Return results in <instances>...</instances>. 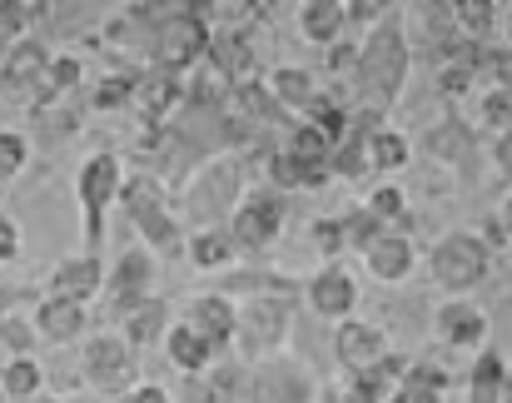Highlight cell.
Wrapping results in <instances>:
<instances>
[{
	"instance_id": "obj_20",
	"label": "cell",
	"mask_w": 512,
	"mask_h": 403,
	"mask_svg": "<svg viewBox=\"0 0 512 403\" xmlns=\"http://www.w3.org/2000/svg\"><path fill=\"white\" fill-rule=\"evenodd\" d=\"M30 324H35V339H45V344H70V339L85 334V324H90V304H75V299H55V294H45V299L35 304Z\"/></svg>"
},
{
	"instance_id": "obj_16",
	"label": "cell",
	"mask_w": 512,
	"mask_h": 403,
	"mask_svg": "<svg viewBox=\"0 0 512 403\" xmlns=\"http://www.w3.org/2000/svg\"><path fill=\"white\" fill-rule=\"evenodd\" d=\"M45 65H50V50L40 40H30V35L15 40L0 60V90L15 95V100H35V90L45 80Z\"/></svg>"
},
{
	"instance_id": "obj_46",
	"label": "cell",
	"mask_w": 512,
	"mask_h": 403,
	"mask_svg": "<svg viewBox=\"0 0 512 403\" xmlns=\"http://www.w3.org/2000/svg\"><path fill=\"white\" fill-rule=\"evenodd\" d=\"M493 165H498L503 180H512V125L498 130V140H493Z\"/></svg>"
},
{
	"instance_id": "obj_19",
	"label": "cell",
	"mask_w": 512,
	"mask_h": 403,
	"mask_svg": "<svg viewBox=\"0 0 512 403\" xmlns=\"http://www.w3.org/2000/svg\"><path fill=\"white\" fill-rule=\"evenodd\" d=\"M363 264H368V274H373L378 284H403V279L413 274V264H418V249H413L408 234L383 229V234L363 249Z\"/></svg>"
},
{
	"instance_id": "obj_9",
	"label": "cell",
	"mask_w": 512,
	"mask_h": 403,
	"mask_svg": "<svg viewBox=\"0 0 512 403\" xmlns=\"http://www.w3.org/2000/svg\"><path fill=\"white\" fill-rule=\"evenodd\" d=\"M80 374H85V384H90L95 394L120 399L125 389L140 384V354H135L120 334H95V339L85 344V354H80Z\"/></svg>"
},
{
	"instance_id": "obj_15",
	"label": "cell",
	"mask_w": 512,
	"mask_h": 403,
	"mask_svg": "<svg viewBox=\"0 0 512 403\" xmlns=\"http://www.w3.org/2000/svg\"><path fill=\"white\" fill-rule=\"evenodd\" d=\"M184 329H194L214 354H229L234 349V299H224V294H194L189 304H184V319H179Z\"/></svg>"
},
{
	"instance_id": "obj_35",
	"label": "cell",
	"mask_w": 512,
	"mask_h": 403,
	"mask_svg": "<svg viewBox=\"0 0 512 403\" xmlns=\"http://www.w3.org/2000/svg\"><path fill=\"white\" fill-rule=\"evenodd\" d=\"M284 150H289L294 160H304V165H329V150H334V140H329V135H324L314 120H294V130H289Z\"/></svg>"
},
{
	"instance_id": "obj_39",
	"label": "cell",
	"mask_w": 512,
	"mask_h": 403,
	"mask_svg": "<svg viewBox=\"0 0 512 403\" xmlns=\"http://www.w3.org/2000/svg\"><path fill=\"white\" fill-rule=\"evenodd\" d=\"M363 209H368V214H373V219L388 229L393 219H403V214H408V195H403L398 185H378V190L363 200Z\"/></svg>"
},
{
	"instance_id": "obj_42",
	"label": "cell",
	"mask_w": 512,
	"mask_h": 403,
	"mask_svg": "<svg viewBox=\"0 0 512 403\" xmlns=\"http://www.w3.org/2000/svg\"><path fill=\"white\" fill-rule=\"evenodd\" d=\"M314 244H319V254L334 264V259H343V234H339V219H314Z\"/></svg>"
},
{
	"instance_id": "obj_23",
	"label": "cell",
	"mask_w": 512,
	"mask_h": 403,
	"mask_svg": "<svg viewBox=\"0 0 512 403\" xmlns=\"http://www.w3.org/2000/svg\"><path fill=\"white\" fill-rule=\"evenodd\" d=\"M264 90H269L289 115H304V110L314 105V95H319V85H314V75H309L304 65H274V70L264 75Z\"/></svg>"
},
{
	"instance_id": "obj_25",
	"label": "cell",
	"mask_w": 512,
	"mask_h": 403,
	"mask_svg": "<svg viewBox=\"0 0 512 403\" xmlns=\"http://www.w3.org/2000/svg\"><path fill=\"white\" fill-rule=\"evenodd\" d=\"M184 254H189V264L194 269H204V274H224L229 264H234V239H229V229L219 224V229H194V234H184Z\"/></svg>"
},
{
	"instance_id": "obj_51",
	"label": "cell",
	"mask_w": 512,
	"mask_h": 403,
	"mask_svg": "<svg viewBox=\"0 0 512 403\" xmlns=\"http://www.w3.org/2000/svg\"><path fill=\"white\" fill-rule=\"evenodd\" d=\"M503 229H508V239H512V195L503 200Z\"/></svg>"
},
{
	"instance_id": "obj_11",
	"label": "cell",
	"mask_w": 512,
	"mask_h": 403,
	"mask_svg": "<svg viewBox=\"0 0 512 403\" xmlns=\"http://www.w3.org/2000/svg\"><path fill=\"white\" fill-rule=\"evenodd\" d=\"M244 394L249 403H309L314 379L289 359H259V369L244 379Z\"/></svg>"
},
{
	"instance_id": "obj_48",
	"label": "cell",
	"mask_w": 512,
	"mask_h": 403,
	"mask_svg": "<svg viewBox=\"0 0 512 403\" xmlns=\"http://www.w3.org/2000/svg\"><path fill=\"white\" fill-rule=\"evenodd\" d=\"M25 299H30V289H10V284H0V319L15 314V304H25Z\"/></svg>"
},
{
	"instance_id": "obj_22",
	"label": "cell",
	"mask_w": 512,
	"mask_h": 403,
	"mask_svg": "<svg viewBox=\"0 0 512 403\" xmlns=\"http://www.w3.org/2000/svg\"><path fill=\"white\" fill-rule=\"evenodd\" d=\"M229 100L244 110V125H274V130H294V115L264 90V80H244V85H234L229 90Z\"/></svg>"
},
{
	"instance_id": "obj_36",
	"label": "cell",
	"mask_w": 512,
	"mask_h": 403,
	"mask_svg": "<svg viewBox=\"0 0 512 403\" xmlns=\"http://www.w3.org/2000/svg\"><path fill=\"white\" fill-rule=\"evenodd\" d=\"M339 234H343V249H353V254H363L378 234H383V224L363 209V204H353V209H343L339 214Z\"/></svg>"
},
{
	"instance_id": "obj_38",
	"label": "cell",
	"mask_w": 512,
	"mask_h": 403,
	"mask_svg": "<svg viewBox=\"0 0 512 403\" xmlns=\"http://www.w3.org/2000/svg\"><path fill=\"white\" fill-rule=\"evenodd\" d=\"M135 80H140V75H105V80L95 85L90 105H95V110H125V105H135Z\"/></svg>"
},
{
	"instance_id": "obj_52",
	"label": "cell",
	"mask_w": 512,
	"mask_h": 403,
	"mask_svg": "<svg viewBox=\"0 0 512 403\" xmlns=\"http://www.w3.org/2000/svg\"><path fill=\"white\" fill-rule=\"evenodd\" d=\"M10 45H15V40H10V35L0 30V60H5V50H10Z\"/></svg>"
},
{
	"instance_id": "obj_4",
	"label": "cell",
	"mask_w": 512,
	"mask_h": 403,
	"mask_svg": "<svg viewBox=\"0 0 512 403\" xmlns=\"http://www.w3.org/2000/svg\"><path fill=\"white\" fill-rule=\"evenodd\" d=\"M120 185H125V160L110 150H95L80 175H75V195H80V219H85V254H100L105 244V219L120 204Z\"/></svg>"
},
{
	"instance_id": "obj_33",
	"label": "cell",
	"mask_w": 512,
	"mask_h": 403,
	"mask_svg": "<svg viewBox=\"0 0 512 403\" xmlns=\"http://www.w3.org/2000/svg\"><path fill=\"white\" fill-rule=\"evenodd\" d=\"M503 349H478L473 369H468V403H498V389H503Z\"/></svg>"
},
{
	"instance_id": "obj_17",
	"label": "cell",
	"mask_w": 512,
	"mask_h": 403,
	"mask_svg": "<svg viewBox=\"0 0 512 403\" xmlns=\"http://www.w3.org/2000/svg\"><path fill=\"white\" fill-rule=\"evenodd\" d=\"M388 354V334L368 319H343L334 329V359H339L343 374H358V369H373L378 359Z\"/></svg>"
},
{
	"instance_id": "obj_18",
	"label": "cell",
	"mask_w": 512,
	"mask_h": 403,
	"mask_svg": "<svg viewBox=\"0 0 512 403\" xmlns=\"http://www.w3.org/2000/svg\"><path fill=\"white\" fill-rule=\"evenodd\" d=\"M100 289H105V259H100V254H70V259H60L55 274H50V294H55V299L90 304V299H100Z\"/></svg>"
},
{
	"instance_id": "obj_45",
	"label": "cell",
	"mask_w": 512,
	"mask_h": 403,
	"mask_svg": "<svg viewBox=\"0 0 512 403\" xmlns=\"http://www.w3.org/2000/svg\"><path fill=\"white\" fill-rule=\"evenodd\" d=\"M115 403H174V399L165 384H135V389H125Z\"/></svg>"
},
{
	"instance_id": "obj_31",
	"label": "cell",
	"mask_w": 512,
	"mask_h": 403,
	"mask_svg": "<svg viewBox=\"0 0 512 403\" xmlns=\"http://www.w3.org/2000/svg\"><path fill=\"white\" fill-rule=\"evenodd\" d=\"M408 160H413V145H408L403 130L378 125V130L368 135V170H378V175H398Z\"/></svg>"
},
{
	"instance_id": "obj_3",
	"label": "cell",
	"mask_w": 512,
	"mask_h": 403,
	"mask_svg": "<svg viewBox=\"0 0 512 403\" xmlns=\"http://www.w3.org/2000/svg\"><path fill=\"white\" fill-rule=\"evenodd\" d=\"M120 209L130 214V224L140 229V239H145V249L160 259H179L184 254V229H179V219H174V204L165 195V185L150 175V170H140V175H125V185H120Z\"/></svg>"
},
{
	"instance_id": "obj_27",
	"label": "cell",
	"mask_w": 512,
	"mask_h": 403,
	"mask_svg": "<svg viewBox=\"0 0 512 403\" xmlns=\"http://www.w3.org/2000/svg\"><path fill=\"white\" fill-rule=\"evenodd\" d=\"M165 354H170V364L184 374V379H199V374L219 359V354H214V349H209V344H204L194 329H184L179 319L165 329Z\"/></svg>"
},
{
	"instance_id": "obj_30",
	"label": "cell",
	"mask_w": 512,
	"mask_h": 403,
	"mask_svg": "<svg viewBox=\"0 0 512 403\" xmlns=\"http://www.w3.org/2000/svg\"><path fill=\"white\" fill-rule=\"evenodd\" d=\"M453 25H458V35L468 40V45H493V35H498V5L493 0H458L453 5Z\"/></svg>"
},
{
	"instance_id": "obj_32",
	"label": "cell",
	"mask_w": 512,
	"mask_h": 403,
	"mask_svg": "<svg viewBox=\"0 0 512 403\" xmlns=\"http://www.w3.org/2000/svg\"><path fill=\"white\" fill-rule=\"evenodd\" d=\"M80 80H85V60H80V55H50L45 80H40V90H35V105L65 100L70 90H80Z\"/></svg>"
},
{
	"instance_id": "obj_14",
	"label": "cell",
	"mask_w": 512,
	"mask_h": 403,
	"mask_svg": "<svg viewBox=\"0 0 512 403\" xmlns=\"http://www.w3.org/2000/svg\"><path fill=\"white\" fill-rule=\"evenodd\" d=\"M433 334L443 349H488V314L473 299H443L433 314Z\"/></svg>"
},
{
	"instance_id": "obj_21",
	"label": "cell",
	"mask_w": 512,
	"mask_h": 403,
	"mask_svg": "<svg viewBox=\"0 0 512 403\" xmlns=\"http://www.w3.org/2000/svg\"><path fill=\"white\" fill-rule=\"evenodd\" d=\"M170 304L160 299V294H150L140 309H130L125 319H120V339L135 349V354H150L155 344H165V329H170Z\"/></svg>"
},
{
	"instance_id": "obj_28",
	"label": "cell",
	"mask_w": 512,
	"mask_h": 403,
	"mask_svg": "<svg viewBox=\"0 0 512 403\" xmlns=\"http://www.w3.org/2000/svg\"><path fill=\"white\" fill-rule=\"evenodd\" d=\"M348 30L343 20V0H304L299 5V35L314 45H339V35Z\"/></svg>"
},
{
	"instance_id": "obj_26",
	"label": "cell",
	"mask_w": 512,
	"mask_h": 403,
	"mask_svg": "<svg viewBox=\"0 0 512 403\" xmlns=\"http://www.w3.org/2000/svg\"><path fill=\"white\" fill-rule=\"evenodd\" d=\"M443 389H448V374L428 359H408V374L398 379V389L383 403H443Z\"/></svg>"
},
{
	"instance_id": "obj_40",
	"label": "cell",
	"mask_w": 512,
	"mask_h": 403,
	"mask_svg": "<svg viewBox=\"0 0 512 403\" xmlns=\"http://www.w3.org/2000/svg\"><path fill=\"white\" fill-rule=\"evenodd\" d=\"M30 160V140L20 130H0V185H10Z\"/></svg>"
},
{
	"instance_id": "obj_34",
	"label": "cell",
	"mask_w": 512,
	"mask_h": 403,
	"mask_svg": "<svg viewBox=\"0 0 512 403\" xmlns=\"http://www.w3.org/2000/svg\"><path fill=\"white\" fill-rule=\"evenodd\" d=\"M423 150L438 155V160H448V165H463V155H473V135H468L463 120H443V125H433L423 135Z\"/></svg>"
},
{
	"instance_id": "obj_5",
	"label": "cell",
	"mask_w": 512,
	"mask_h": 403,
	"mask_svg": "<svg viewBox=\"0 0 512 403\" xmlns=\"http://www.w3.org/2000/svg\"><path fill=\"white\" fill-rule=\"evenodd\" d=\"M488 269H493V249H488V239L473 234V229L443 234V239L433 244V254H428L433 284L448 289L453 299H468V289H478V284L488 279Z\"/></svg>"
},
{
	"instance_id": "obj_24",
	"label": "cell",
	"mask_w": 512,
	"mask_h": 403,
	"mask_svg": "<svg viewBox=\"0 0 512 403\" xmlns=\"http://www.w3.org/2000/svg\"><path fill=\"white\" fill-rule=\"evenodd\" d=\"M329 180H334L329 165H304V160H294L289 150H274V155H269V190H274V195L319 190V185H329Z\"/></svg>"
},
{
	"instance_id": "obj_44",
	"label": "cell",
	"mask_w": 512,
	"mask_h": 403,
	"mask_svg": "<svg viewBox=\"0 0 512 403\" xmlns=\"http://www.w3.org/2000/svg\"><path fill=\"white\" fill-rule=\"evenodd\" d=\"M383 10H388V5H378V0H348V5H343V20H348V25H353V20H358V25H378Z\"/></svg>"
},
{
	"instance_id": "obj_37",
	"label": "cell",
	"mask_w": 512,
	"mask_h": 403,
	"mask_svg": "<svg viewBox=\"0 0 512 403\" xmlns=\"http://www.w3.org/2000/svg\"><path fill=\"white\" fill-rule=\"evenodd\" d=\"M35 344H40V339H35V324H30L20 309L0 319V349H5L10 359H25V354H35Z\"/></svg>"
},
{
	"instance_id": "obj_53",
	"label": "cell",
	"mask_w": 512,
	"mask_h": 403,
	"mask_svg": "<svg viewBox=\"0 0 512 403\" xmlns=\"http://www.w3.org/2000/svg\"><path fill=\"white\" fill-rule=\"evenodd\" d=\"M0 403H5V399H0Z\"/></svg>"
},
{
	"instance_id": "obj_13",
	"label": "cell",
	"mask_w": 512,
	"mask_h": 403,
	"mask_svg": "<svg viewBox=\"0 0 512 403\" xmlns=\"http://www.w3.org/2000/svg\"><path fill=\"white\" fill-rule=\"evenodd\" d=\"M204 60H209V70L224 90H234L244 80H259V55H254V40L244 30H209Z\"/></svg>"
},
{
	"instance_id": "obj_6",
	"label": "cell",
	"mask_w": 512,
	"mask_h": 403,
	"mask_svg": "<svg viewBox=\"0 0 512 403\" xmlns=\"http://www.w3.org/2000/svg\"><path fill=\"white\" fill-rule=\"evenodd\" d=\"M204 50H209L204 5H184V10L160 15V25H155V35H150V60H155V70L184 80V70L204 65Z\"/></svg>"
},
{
	"instance_id": "obj_10",
	"label": "cell",
	"mask_w": 512,
	"mask_h": 403,
	"mask_svg": "<svg viewBox=\"0 0 512 403\" xmlns=\"http://www.w3.org/2000/svg\"><path fill=\"white\" fill-rule=\"evenodd\" d=\"M155 274H160V264H155V254H150L145 244L125 249V254L110 264V274H105V289H100V299H105V314H110V319H125L130 309H140V304L155 294Z\"/></svg>"
},
{
	"instance_id": "obj_7",
	"label": "cell",
	"mask_w": 512,
	"mask_h": 403,
	"mask_svg": "<svg viewBox=\"0 0 512 403\" xmlns=\"http://www.w3.org/2000/svg\"><path fill=\"white\" fill-rule=\"evenodd\" d=\"M284 219H289V200L274 195L269 185H259V190H244V200L234 204V214H229L224 229H229V239H234L239 254H264V249L279 244Z\"/></svg>"
},
{
	"instance_id": "obj_12",
	"label": "cell",
	"mask_w": 512,
	"mask_h": 403,
	"mask_svg": "<svg viewBox=\"0 0 512 403\" xmlns=\"http://www.w3.org/2000/svg\"><path fill=\"white\" fill-rule=\"evenodd\" d=\"M304 299H309V309L319 314V319H353V309H358V279H353V269L334 259V264H324L309 284H304Z\"/></svg>"
},
{
	"instance_id": "obj_49",
	"label": "cell",
	"mask_w": 512,
	"mask_h": 403,
	"mask_svg": "<svg viewBox=\"0 0 512 403\" xmlns=\"http://www.w3.org/2000/svg\"><path fill=\"white\" fill-rule=\"evenodd\" d=\"M498 403H512V364L503 369V389H498Z\"/></svg>"
},
{
	"instance_id": "obj_2",
	"label": "cell",
	"mask_w": 512,
	"mask_h": 403,
	"mask_svg": "<svg viewBox=\"0 0 512 403\" xmlns=\"http://www.w3.org/2000/svg\"><path fill=\"white\" fill-rule=\"evenodd\" d=\"M244 200V160L239 155H209L184 185H179V200L174 204V219L184 234L194 229H219L229 224L234 204Z\"/></svg>"
},
{
	"instance_id": "obj_8",
	"label": "cell",
	"mask_w": 512,
	"mask_h": 403,
	"mask_svg": "<svg viewBox=\"0 0 512 403\" xmlns=\"http://www.w3.org/2000/svg\"><path fill=\"white\" fill-rule=\"evenodd\" d=\"M284 339H289V299L259 294L234 304V349L244 359H274Z\"/></svg>"
},
{
	"instance_id": "obj_1",
	"label": "cell",
	"mask_w": 512,
	"mask_h": 403,
	"mask_svg": "<svg viewBox=\"0 0 512 403\" xmlns=\"http://www.w3.org/2000/svg\"><path fill=\"white\" fill-rule=\"evenodd\" d=\"M408 65H413V40H408V10L388 5L378 25H368L363 45H358V60H353V95L358 105L353 110H378L388 115L393 100L403 95L408 85Z\"/></svg>"
},
{
	"instance_id": "obj_29",
	"label": "cell",
	"mask_w": 512,
	"mask_h": 403,
	"mask_svg": "<svg viewBox=\"0 0 512 403\" xmlns=\"http://www.w3.org/2000/svg\"><path fill=\"white\" fill-rule=\"evenodd\" d=\"M35 394H45V364H40L35 354L5 359V364H0V399L25 403V399H35Z\"/></svg>"
},
{
	"instance_id": "obj_47",
	"label": "cell",
	"mask_w": 512,
	"mask_h": 403,
	"mask_svg": "<svg viewBox=\"0 0 512 403\" xmlns=\"http://www.w3.org/2000/svg\"><path fill=\"white\" fill-rule=\"evenodd\" d=\"M353 60H358V45H329V70L334 75H343V70L353 75Z\"/></svg>"
},
{
	"instance_id": "obj_43",
	"label": "cell",
	"mask_w": 512,
	"mask_h": 403,
	"mask_svg": "<svg viewBox=\"0 0 512 403\" xmlns=\"http://www.w3.org/2000/svg\"><path fill=\"white\" fill-rule=\"evenodd\" d=\"M20 259V224L0 209V264H15Z\"/></svg>"
},
{
	"instance_id": "obj_41",
	"label": "cell",
	"mask_w": 512,
	"mask_h": 403,
	"mask_svg": "<svg viewBox=\"0 0 512 403\" xmlns=\"http://www.w3.org/2000/svg\"><path fill=\"white\" fill-rule=\"evenodd\" d=\"M478 120H483L488 130H508L512 125V90L488 85V90H483V100H478Z\"/></svg>"
},
{
	"instance_id": "obj_50",
	"label": "cell",
	"mask_w": 512,
	"mask_h": 403,
	"mask_svg": "<svg viewBox=\"0 0 512 403\" xmlns=\"http://www.w3.org/2000/svg\"><path fill=\"white\" fill-rule=\"evenodd\" d=\"M25 403H90V399H65V394L60 399H45V394H35V399H25Z\"/></svg>"
}]
</instances>
